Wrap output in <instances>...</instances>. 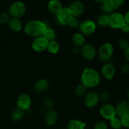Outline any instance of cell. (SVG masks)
<instances>
[{
  "label": "cell",
  "instance_id": "1",
  "mask_svg": "<svg viewBox=\"0 0 129 129\" xmlns=\"http://www.w3.org/2000/svg\"><path fill=\"white\" fill-rule=\"evenodd\" d=\"M101 74L98 71L91 68H86L81 74V83L87 89L94 88L101 83Z\"/></svg>",
  "mask_w": 129,
  "mask_h": 129
},
{
  "label": "cell",
  "instance_id": "2",
  "mask_svg": "<svg viewBox=\"0 0 129 129\" xmlns=\"http://www.w3.org/2000/svg\"><path fill=\"white\" fill-rule=\"evenodd\" d=\"M47 26L48 25L45 21L39 20H31L25 25L24 31L28 36L34 39L42 36Z\"/></svg>",
  "mask_w": 129,
  "mask_h": 129
},
{
  "label": "cell",
  "instance_id": "3",
  "mask_svg": "<svg viewBox=\"0 0 129 129\" xmlns=\"http://www.w3.org/2000/svg\"><path fill=\"white\" fill-rule=\"evenodd\" d=\"M100 4V8L102 13L110 15L112 13L117 11V10L122 7L125 3V0H102L96 1Z\"/></svg>",
  "mask_w": 129,
  "mask_h": 129
},
{
  "label": "cell",
  "instance_id": "4",
  "mask_svg": "<svg viewBox=\"0 0 129 129\" xmlns=\"http://www.w3.org/2000/svg\"><path fill=\"white\" fill-rule=\"evenodd\" d=\"M114 53V46L110 42H105L100 45L97 50L98 59L102 62H108L112 58Z\"/></svg>",
  "mask_w": 129,
  "mask_h": 129
},
{
  "label": "cell",
  "instance_id": "5",
  "mask_svg": "<svg viewBox=\"0 0 129 129\" xmlns=\"http://www.w3.org/2000/svg\"><path fill=\"white\" fill-rule=\"evenodd\" d=\"M9 15L11 18L20 19L25 15L26 11V5L22 1H15L9 7Z\"/></svg>",
  "mask_w": 129,
  "mask_h": 129
},
{
  "label": "cell",
  "instance_id": "6",
  "mask_svg": "<svg viewBox=\"0 0 129 129\" xmlns=\"http://www.w3.org/2000/svg\"><path fill=\"white\" fill-rule=\"evenodd\" d=\"M108 16V26L113 30H120L121 28L125 23L124 15L120 12L115 11Z\"/></svg>",
  "mask_w": 129,
  "mask_h": 129
},
{
  "label": "cell",
  "instance_id": "7",
  "mask_svg": "<svg viewBox=\"0 0 129 129\" xmlns=\"http://www.w3.org/2000/svg\"><path fill=\"white\" fill-rule=\"evenodd\" d=\"M97 25L95 21L90 19H86L80 22L78 29L79 32L84 36H89L94 34Z\"/></svg>",
  "mask_w": 129,
  "mask_h": 129
},
{
  "label": "cell",
  "instance_id": "8",
  "mask_svg": "<svg viewBox=\"0 0 129 129\" xmlns=\"http://www.w3.org/2000/svg\"><path fill=\"white\" fill-rule=\"evenodd\" d=\"M99 113L101 117L106 120L110 121L114 117H117L115 107L110 103H105L99 109Z\"/></svg>",
  "mask_w": 129,
  "mask_h": 129
},
{
  "label": "cell",
  "instance_id": "9",
  "mask_svg": "<svg viewBox=\"0 0 129 129\" xmlns=\"http://www.w3.org/2000/svg\"><path fill=\"white\" fill-rule=\"evenodd\" d=\"M17 109L25 112L30 109L31 105V98L27 93H21L18 96L16 101Z\"/></svg>",
  "mask_w": 129,
  "mask_h": 129
},
{
  "label": "cell",
  "instance_id": "10",
  "mask_svg": "<svg viewBox=\"0 0 129 129\" xmlns=\"http://www.w3.org/2000/svg\"><path fill=\"white\" fill-rule=\"evenodd\" d=\"M81 55L87 60H92L97 56V50L91 44H85L81 47Z\"/></svg>",
  "mask_w": 129,
  "mask_h": 129
},
{
  "label": "cell",
  "instance_id": "11",
  "mask_svg": "<svg viewBox=\"0 0 129 129\" xmlns=\"http://www.w3.org/2000/svg\"><path fill=\"white\" fill-rule=\"evenodd\" d=\"M49 42L43 36L34 38L31 44V49L36 52H42L47 50Z\"/></svg>",
  "mask_w": 129,
  "mask_h": 129
},
{
  "label": "cell",
  "instance_id": "12",
  "mask_svg": "<svg viewBox=\"0 0 129 129\" xmlns=\"http://www.w3.org/2000/svg\"><path fill=\"white\" fill-rule=\"evenodd\" d=\"M116 75V68L112 63H104L101 68V76L107 81H111Z\"/></svg>",
  "mask_w": 129,
  "mask_h": 129
},
{
  "label": "cell",
  "instance_id": "13",
  "mask_svg": "<svg viewBox=\"0 0 129 129\" xmlns=\"http://www.w3.org/2000/svg\"><path fill=\"white\" fill-rule=\"evenodd\" d=\"M100 102L99 94L95 91H89L84 96V105L88 108H94L99 104Z\"/></svg>",
  "mask_w": 129,
  "mask_h": 129
},
{
  "label": "cell",
  "instance_id": "14",
  "mask_svg": "<svg viewBox=\"0 0 129 129\" xmlns=\"http://www.w3.org/2000/svg\"><path fill=\"white\" fill-rule=\"evenodd\" d=\"M71 16L70 11L68 7H63L59 13L55 16V22L60 26L67 25L68 21Z\"/></svg>",
  "mask_w": 129,
  "mask_h": 129
},
{
  "label": "cell",
  "instance_id": "15",
  "mask_svg": "<svg viewBox=\"0 0 129 129\" xmlns=\"http://www.w3.org/2000/svg\"><path fill=\"white\" fill-rule=\"evenodd\" d=\"M68 8H69V11L71 14V16H75L77 18L81 16L85 11L84 3L81 1H74L69 5Z\"/></svg>",
  "mask_w": 129,
  "mask_h": 129
},
{
  "label": "cell",
  "instance_id": "16",
  "mask_svg": "<svg viewBox=\"0 0 129 129\" xmlns=\"http://www.w3.org/2000/svg\"><path fill=\"white\" fill-rule=\"evenodd\" d=\"M117 116L119 118L129 115V101L127 100H122L119 101L115 106Z\"/></svg>",
  "mask_w": 129,
  "mask_h": 129
},
{
  "label": "cell",
  "instance_id": "17",
  "mask_svg": "<svg viewBox=\"0 0 129 129\" xmlns=\"http://www.w3.org/2000/svg\"><path fill=\"white\" fill-rule=\"evenodd\" d=\"M58 121V113L54 110H47L44 113V122L48 126L55 125Z\"/></svg>",
  "mask_w": 129,
  "mask_h": 129
},
{
  "label": "cell",
  "instance_id": "18",
  "mask_svg": "<svg viewBox=\"0 0 129 129\" xmlns=\"http://www.w3.org/2000/svg\"><path fill=\"white\" fill-rule=\"evenodd\" d=\"M49 87V83L47 79L41 78L37 81L34 85V89L35 92L39 93L46 91Z\"/></svg>",
  "mask_w": 129,
  "mask_h": 129
},
{
  "label": "cell",
  "instance_id": "19",
  "mask_svg": "<svg viewBox=\"0 0 129 129\" xmlns=\"http://www.w3.org/2000/svg\"><path fill=\"white\" fill-rule=\"evenodd\" d=\"M47 10L52 15H56L63 8L61 2L58 0H51L47 3Z\"/></svg>",
  "mask_w": 129,
  "mask_h": 129
},
{
  "label": "cell",
  "instance_id": "20",
  "mask_svg": "<svg viewBox=\"0 0 129 129\" xmlns=\"http://www.w3.org/2000/svg\"><path fill=\"white\" fill-rule=\"evenodd\" d=\"M8 25L9 28L13 32H20L23 28V25L20 19L15 18H11Z\"/></svg>",
  "mask_w": 129,
  "mask_h": 129
},
{
  "label": "cell",
  "instance_id": "21",
  "mask_svg": "<svg viewBox=\"0 0 129 129\" xmlns=\"http://www.w3.org/2000/svg\"><path fill=\"white\" fill-rule=\"evenodd\" d=\"M72 42L74 47H82L86 44L85 37L80 32H76L72 37Z\"/></svg>",
  "mask_w": 129,
  "mask_h": 129
},
{
  "label": "cell",
  "instance_id": "22",
  "mask_svg": "<svg viewBox=\"0 0 129 129\" xmlns=\"http://www.w3.org/2000/svg\"><path fill=\"white\" fill-rule=\"evenodd\" d=\"M86 124L85 122L80 120L78 119H73L70 120L67 123L66 128L67 129H85Z\"/></svg>",
  "mask_w": 129,
  "mask_h": 129
},
{
  "label": "cell",
  "instance_id": "23",
  "mask_svg": "<svg viewBox=\"0 0 129 129\" xmlns=\"http://www.w3.org/2000/svg\"><path fill=\"white\" fill-rule=\"evenodd\" d=\"M42 36L45 37L48 41L50 42L52 41V40H55V39L57 37V34L54 28L47 26L44 31Z\"/></svg>",
  "mask_w": 129,
  "mask_h": 129
},
{
  "label": "cell",
  "instance_id": "24",
  "mask_svg": "<svg viewBox=\"0 0 129 129\" xmlns=\"http://www.w3.org/2000/svg\"><path fill=\"white\" fill-rule=\"evenodd\" d=\"M47 50L51 54H57L60 50V44L56 40L50 41L48 44Z\"/></svg>",
  "mask_w": 129,
  "mask_h": 129
},
{
  "label": "cell",
  "instance_id": "25",
  "mask_svg": "<svg viewBox=\"0 0 129 129\" xmlns=\"http://www.w3.org/2000/svg\"><path fill=\"white\" fill-rule=\"evenodd\" d=\"M108 18L109 16L105 14H101L99 15L96 20V25L102 28H106L108 26Z\"/></svg>",
  "mask_w": 129,
  "mask_h": 129
},
{
  "label": "cell",
  "instance_id": "26",
  "mask_svg": "<svg viewBox=\"0 0 129 129\" xmlns=\"http://www.w3.org/2000/svg\"><path fill=\"white\" fill-rule=\"evenodd\" d=\"M25 117V112L19 109H16L11 114V119L15 122H19Z\"/></svg>",
  "mask_w": 129,
  "mask_h": 129
},
{
  "label": "cell",
  "instance_id": "27",
  "mask_svg": "<svg viewBox=\"0 0 129 129\" xmlns=\"http://www.w3.org/2000/svg\"><path fill=\"white\" fill-rule=\"evenodd\" d=\"M87 93H88V89L81 83L78 84L74 89V93L78 97L84 96Z\"/></svg>",
  "mask_w": 129,
  "mask_h": 129
},
{
  "label": "cell",
  "instance_id": "28",
  "mask_svg": "<svg viewBox=\"0 0 129 129\" xmlns=\"http://www.w3.org/2000/svg\"><path fill=\"white\" fill-rule=\"evenodd\" d=\"M110 126L113 129H121L122 128V122L120 118L118 117H115L109 121Z\"/></svg>",
  "mask_w": 129,
  "mask_h": 129
},
{
  "label": "cell",
  "instance_id": "29",
  "mask_svg": "<svg viewBox=\"0 0 129 129\" xmlns=\"http://www.w3.org/2000/svg\"><path fill=\"white\" fill-rule=\"evenodd\" d=\"M81 21H79L78 18L75 17V16H71L68 21V23L67 25L71 28H78L79 26Z\"/></svg>",
  "mask_w": 129,
  "mask_h": 129
},
{
  "label": "cell",
  "instance_id": "30",
  "mask_svg": "<svg viewBox=\"0 0 129 129\" xmlns=\"http://www.w3.org/2000/svg\"><path fill=\"white\" fill-rule=\"evenodd\" d=\"M54 102L52 98H46L44 100L42 103L43 107L45 110H49L52 109L54 107Z\"/></svg>",
  "mask_w": 129,
  "mask_h": 129
},
{
  "label": "cell",
  "instance_id": "31",
  "mask_svg": "<svg viewBox=\"0 0 129 129\" xmlns=\"http://www.w3.org/2000/svg\"><path fill=\"white\" fill-rule=\"evenodd\" d=\"M118 46L121 50L124 51L129 47V41L125 38L120 39L118 41Z\"/></svg>",
  "mask_w": 129,
  "mask_h": 129
},
{
  "label": "cell",
  "instance_id": "32",
  "mask_svg": "<svg viewBox=\"0 0 129 129\" xmlns=\"http://www.w3.org/2000/svg\"><path fill=\"white\" fill-rule=\"evenodd\" d=\"M11 19V16L8 13L3 12L0 14V24L5 25L8 24Z\"/></svg>",
  "mask_w": 129,
  "mask_h": 129
},
{
  "label": "cell",
  "instance_id": "33",
  "mask_svg": "<svg viewBox=\"0 0 129 129\" xmlns=\"http://www.w3.org/2000/svg\"><path fill=\"white\" fill-rule=\"evenodd\" d=\"M99 98L100 100L107 103L110 98V94L108 91H103L99 94Z\"/></svg>",
  "mask_w": 129,
  "mask_h": 129
},
{
  "label": "cell",
  "instance_id": "34",
  "mask_svg": "<svg viewBox=\"0 0 129 129\" xmlns=\"http://www.w3.org/2000/svg\"><path fill=\"white\" fill-rule=\"evenodd\" d=\"M93 129H108V126L105 122L100 120L94 123Z\"/></svg>",
  "mask_w": 129,
  "mask_h": 129
},
{
  "label": "cell",
  "instance_id": "35",
  "mask_svg": "<svg viewBox=\"0 0 129 129\" xmlns=\"http://www.w3.org/2000/svg\"><path fill=\"white\" fill-rule=\"evenodd\" d=\"M120 119L121 122H122V127L129 129V115L122 117L120 118Z\"/></svg>",
  "mask_w": 129,
  "mask_h": 129
},
{
  "label": "cell",
  "instance_id": "36",
  "mask_svg": "<svg viewBox=\"0 0 129 129\" xmlns=\"http://www.w3.org/2000/svg\"><path fill=\"white\" fill-rule=\"evenodd\" d=\"M121 72L124 75H129V64H124L121 67Z\"/></svg>",
  "mask_w": 129,
  "mask_h": 129
},
{
  "label": "cell",
  "instance_id": "37",
  "mask_svg": "<svg viewBox=\"0 0 129 129\" xmlns=\"http://www.w3.org/2000/svg\"><path fill=\"white\" fill-rule=\"evenodd\" d=\"M120 30L123 34H129V24L125 23L124 25L120 28Z\"/></svg>",
  "mask_w": 129,
  "mask_h": 129
},
{
  "label": "cell",
  "instance_id": "38",
  "mask_svg": "<svg viewBox=\"0 0 129 129\" xmlns=\"http://www.w3.org/2000/svg\"><path fill=\"white\" fill-rule=\"evenodd\" d=\"M72 52L74 55H79V54H81V48L74 47L72 49Z\"/></svg>",
  "mask_w": 129,
  "mask_h": 129
},
{
  "label": "cell",
  "instance_id": "39",
  "mask_svg": "<svg viewBox=\"0 0 129 129\" xmlns=\"http://www.w3.org/2000/svg\"><path fill=\"white\" fill-rule=\"evenodd\" d=\"M123 54H124L125 59V60L128 62L129 64V47L128 49H126L125 50H124V53H123Z\"/></svg>",
  "mask_w": 129,
  "mask_h": 129
},
{
  "label": "cell",
  "instance_id": "40",
  "mask_svg": "<svg viewBox=\"0 0 129 129\" xmlns=\"http://www.w3.org/2000/svg\"><path fill=\"white\" fill-rule=\"evenodd\" d=\"M123 15H124V19L125 23L129 24V10H128L125 13L123 14Z\"/></svg>",
  "mask_w": 129,
  "mask_h": 129
},
{
  "label": "cell",
  "instance_id": "41",
  "mask_svg": "<svg viewBox=\"0 0 129 129\" xmlns=\"http://www.w3.org/2000/svg\"><path fill=\"white\" fill-rule=\"evenodd\" d=\"M127 100L129 101V89L127 91Z\"/></svg>",
  "mask_w": 129,
  "mask_h": 129
},
{
  "label": "cell",
  "instance_id": "42",
  "mask_svg": "<svg viewBox=\"0 0 129 129\" xmlns=\"http://www.w3.org/2000/svg\"><path fill=\"white\" fill-rule=\"evenodd\" d=\"M62 129H67V128H62Z\"/></svg>",
  "mask_w": 129,
  "mask_h": 129
},
{
  "label": "cell",
  "instance_id": "43",
  "mask_svg": "<svg viewBox=\"0 0 129 129\" xmlns=\"http://www.w3.org/2000/svg\"><path fill=\"white\" fill-rule=\"evenodd\" d=\"M85 129H88V128H85Z\"/></svg>",
  "mask_w": 129,
  "mask_h": 129
}]
</instances>
